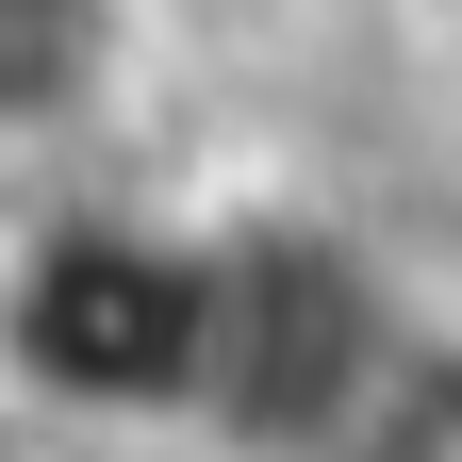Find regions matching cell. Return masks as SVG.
<instances>
[{
  "instance_id": "1",
  "label": "cell",
  "mask_w": 462,
  "mask_h": 462,
  "mask_svg": "<svg viewBox=\"0 0 462 462\" xmlns=\"http://www.w3.org/2000/svg\"><path fill=\"white\" fill-rule=\"evenodd\" d=\"M380 462H462V396H380Z\"/></svg>"
}]
</instances>
